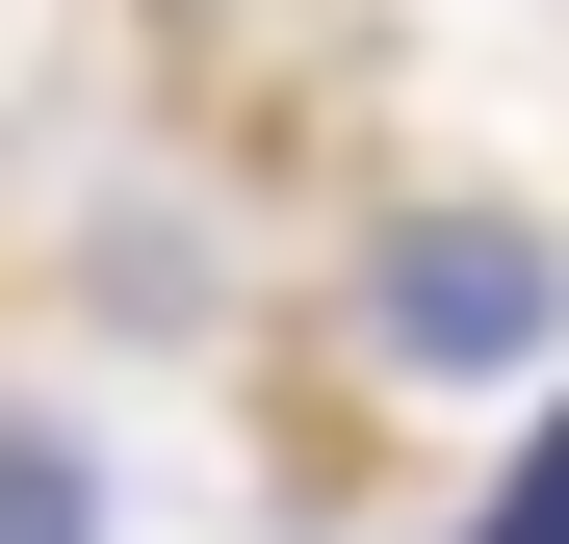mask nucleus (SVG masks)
<instances>
[{"label": "nucleus", "mask_w": 569, "mask_h": 544, "mask_svg": "<svg viewBox=\"0 0 569 544\" xmlns=\"http://www.w3.org/2000/svg\"><path fill=\"white\" fill-rule=\"evenodd\" d=\"M492 544H569V415H543V467H518V518H492Z\"/></svg>", "instance_id": "nucleus-3"}, {"label": "nucleus", "mask_w": 569, "mask_h": 544, "mask_svg": "<svg viewBox=\"0 0 569 544\" xmlns=\"http://www.w3.org/2000/svg\"><path fill=\"white\" fill-rule=\"evenodd\" d=\"M0 544H104V467L78 441H0Z\"/></svg>", "instance_id": "nucleus-2"}, {"label": "nucleus", "mask_w": 569, "mask_h": 544, "mask_svg": "<svg viewBox=\"0 0 569 544\" xmlns=\"http://www.w3.org/2000/svg\"><path fill=\"white\" fill-rule=\"evenodd\" d=\"M362 337H389L415 389L543 363V337H569V234H543V208H389V234H362Z\"/></svg>", "instance_id": "nucleus-1"}]
</instances>
